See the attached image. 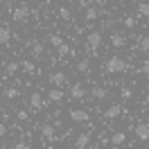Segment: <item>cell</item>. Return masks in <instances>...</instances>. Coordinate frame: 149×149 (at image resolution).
I'll list each match as a JSON object with an SVG mask.
<instances>
[{
  "instance_id": "obj_1",
  "label": "cell",
  "mask_w": 149,
  "mask_h": 149,
  "mask_svg": "<svg viewBox=\"0 0 149 149\" xmlns=\"http://www.w3.org/2000/svg\"><path fill=\"white\" fill-rule=\"evenodd\" d=\"M127 70V61L124 59H120V56H111L109 61H106V72L111 74H120Z\"/></svg>"
},
{
  "instance_id": "obj_2",
  "label": "cell",
  "mask_w": 149,
  "mask_h": 149,
  "mask_svg": "<svg viewBox=\"0 0 149 149\" xmlns=\"http://www.w3.org/2000/svg\"><path fill=\"white\" fill-rule=\"evenodd\" d=\"M27 16H29V5L27 2H20L18 7L14 9V20H16V23H25Z\"/></svg>"
},
{
  "instance_id": "obj_3",
  "label": "cell",
  "mask_w": 149,
  "mask_h": 149,
  "mask_svg": "<svg viewBox=\"0 0 149 149\" xmlns=\"http://www.w3.org/2000/svg\"><path fill=\"white\" fill-rule=\"evenodd\" d=\"M68 115H70V120H72V122H88V120H91L88 111H84V109H70Z\"/></svg>"
},
{
  "instance_id": "obj_4",
  "label": "cell",
  "mask_w": 149,
  "mask_h": 149,
  "mask_svg": "<svg viewBox=\"0 0 149 149\" xmlns=\"http://www.w3.org/2000/svg\"><path fill=\"white\" fill-rule=\"evenodd\" d=\"M91 138H93L91 131H81V133L74 138V149H86V147H88V142H91Z\"/></svg>"
},
{
  "instance_id": "obj_5",
  "label": "cell",
  "mask_w": 149,
  "mask_h": 149,
  "mask_svg": "<svg viewBox=\"0 0 149 149\" xmlns=\"http://www.w3.org/2000/svg\"><path fill=\"white\" fill-rule=\"evenodd\" d=\"M50 84H52V88H61V86L65 84V74L61 72V70H56V72H50Z\"/></svg>"
},
{
  "instance_id": "obj_6",
  "label": "cell",
  "mask_w": 149,
  "mask_h": 149,
  "mask_svg": "<svg viewBox=\"0 0 149 149\" xmlns=\"http://www.w3.org/2000/svg\"><path fill=\"white\" fill-rule=\"evenodd\" d=\"M136 138L138 140H147L149 138V124L147 122H138V124H136Z\"/></svg>"
},
{
  "instance_id": "obj_7",
  "label": "cell",
  "mask_w": 149,
  "mask_h": 149,
  "mask_svg": "<svg viewBox=\"0 0 149 149\" xmlns=\"http://www.w3.org/2000/svg\"><path fill=\"white\" fill-rule=\"evenodd\" d=\"M120 113H122V106H120V104H111V106L104 111V118H109V120H115V118H120Z\"/></svg>"
},
{
  "instance_id": "obj_8",
  "label": "cell",
  "mask_w": 149,
  "mask_h": 149,
  "mask_svg": "<svg viewBox=\"0 0 149 149\" xmlns=\"http://www.w3.org/2000/svg\"><path fill=\"white\" fill-rule=\"evenodd\" d=\"M86 41H88V45L93 47V52H95V50L100 47V43H102V34H100V32H91V34L86 36Z\"/></svg>"
},
{
  "instance_id": "obj_9",
  "label": "cell",
  "mask_w": 149,
  "mask_h": 149,
  "mask_svg": "<svg viewBox=\"0 0 149 149\" xmlns=\"http://www.w3.org/2000/svg\"><path fill=\"white\" fill-rule=\"evenodd\" d=\"M70 97H72V100H84V97H86V88L81 84H72V88H70Z\"/></svg>"
},
{
  "instance_id": "obj_10",
  "label": "cell",
  "mask_w": 149,
  "mask_h": 149,
  "mask_svg": "<svg viewBox=\"0 0 149 149\" xmlns=\"http://www.w3.org/2000/svg\"><path fill=\"white\" fill-rule=\"evenodd\" d=\"M65 95H63V91H61V88H50V91H47V100H50V102H61V100H63Z\"/></svg>"
},
{
  "instance_id": "obj_11",
  "label": "cell",
  "mask_w": 149,
  "mask_h": 149,
  "mask_svg": "<svg viewBox=\"0 0 149 149\" xmlns=\"http://www.w3.org/2000/svg\"><path fill=\"white\" fill-rule=\"evenodd\" d=\"M11 41V29L7 25H0V45H7Z\"/></svg>"
},
{
  "instance_id": "obj_12",
  "label": "cell",
  "mask_w": 149,
  "mask_h": 149,
  "mask_svg": "<svg viewBox=\"0 0 149 149\" xmlns=\"http://www.w3.org/2000/svg\"><path fill=\"white\" fill-rule=\"evenodd\" d=\"M18 68H23L27 74H34V70H36V63H34V61H29V59H23V61H18Z\"/></svg>"
},
{
  "instance_id": "obj_13",
  "label": "cell",
  "mask_w": 149,
  "mask_h": 149,
  "mask_svg": "<svg viewBox=\"0 0 149 149\" xmlns=\"http://www.w3.org/2000/svg\"><path fill=\"white\" fill-rule=\"evenodd\" d=\"M124 43H127V38L122 36L120 32H113L111 34V45L113 47H124Z\"/></svg>"
},
{
  "instance_id": "obj_14",
  "label": "cell",
  "mask_w": 149,
  "mask_h": 149,
  "mask_svg": "<svg viewBox=\"0 0 149 149\" xmlns=\"http://www.w3.org/2000/svg\"><path fill=\"white\" fill-rule=\"evenodd\" d=\"M43 97H41V95L38 93H32L29 95V106H32V109H43Z\"/></svg>"
},
{
  "instance_id": "obj_15",
  "label": "cell",
  "mask_w": 149,
  "mask_h": 149,
  "mask_svg": "<svg viewBox=\"0 0 149 149\" xmlns=\"http://www.w3.org/2000/svg\"><path fill=\"white\" fill-rule=\"evenodd\" d=\"M38 131H41V133H43V138H47V140L54 138V127H52V124H41Z\"/></svg>"
},
{
  "instance_id": "obj_16",
  "label": "cell",
  "mask_w": 149,
  "mask_h": 149,
  "mask_svg": "<svg viewBox=\"0 0 149 149\" xmlns=\"http://www.w3.org/2000/svg\"><path fill=\"white\" fill-rule=\"evenodd\" d=\"M91 95H93L95 100H104V97H106V88H104V86H93Z\"/></svg>"
},
{
  "instance_id": "obj_17",
  "label": "cell",
  "mask_w": 149,
  "mask_h": 149,
  "mask_svg": "<svg viewBox=\"0 0 149 149\" xmlns=\"http://www.w3.org/2000/svg\"><path fill=\"white\" fill-rule=\"evenodd\" d=\"M124 140H127V136H124L122 131H115V133L111 136V145H122Z\"/></svg>"
},
{
  "instance_id": "obj_18",
  "label": "cell",
  "mask_w": 149,
  "mask_h": 149,
  "mask_svg": "<svg viewBox=\"0 0 149 149\" xmlns=\"http://www.w3.org/2000/svg\"><path fill=\"white\" fill-rule=\"evenodd\" d=\"M100 16V9L97 7H86V20H95Z\"/></svg>"
},
{
  "instance_id": "obj_19",
  "label": "cell",
  "mask_w": 149,
  "mask_h": 149,
  "mask_svg": "<svg viewBox=\"0 0 149 149\" xmlns=\"http://www.w3.org/2000/svg\"><path fill=\"white\" fill-rule=\"evenodd\" d=\"M138 47L142 52H149V36H140L138 38Z\"/></svg>"
},
{
  "instance_id": "obj_20",
  "label": "cell",
  "mask_w": 149,
  "mask_h": 149,
  "mask_svg": "<svg viewBox=\"0 0 149 149\" xmlns=\"http://www.w3.org/2000/svg\"><path fill=\"white\" fill-rule=\"evenodd\" d=\"M59 18L61 20H70L72 18V11L68 9V7H61V9H59Z\"/></svg>"
},
{
  "instance_id": "obj_21",
  "label": "cell",
  "mask_w": 149,
  "mask_h": 149,
  "mask_svg": "<svg viewBox=\"0 0 149 149\" xmlns=\"http://www.w3.org/2000/svg\"><path fill=\"white\" fill-rule=\"evenodd\" d=\"M18 95H20L18 88H7V91H5V97H7V100H16Z\"/></svg>"
},
{
  "instance_id": "obj_22",
  "label": "cell",
  "mask_w": 149,
  "mask_h": 149,
  "mask_svg": "<svg viewBox=\"0 0 149 149\" xmlns=\"http://www.w3.org/2000/svg\"><path fill=\"white\" fill-rule=\"evenodd\" d=\"M138 16H149V5L147 2H138Z\"/></svg>"
},
{
  "instance_id": "obj_23",
  "label": "cell",
  "mask_w": 149,
  "mask_h": 149,
  "mask_svg": "<svg viewBox=\"0 0 149 149\" xmlns=\"http://www.w3.org/2000/svg\"><path fill=\"white\" fill-rule=\"evenodd\" d=\"M88 68H91V63H88V59H81V61L77 63V70H79V72H88Z\"/></svg>"
},
{
  "instance_id": "obj_24",
  "label": "cell",
  "mask_w": 149,
  "mask_h": 149,
  "mask_svg": "<svg viewBox=\"0 0 149 149\" xmlns=\"http://www.w3.org/2000/svg\"><path fill=\"white\" fill-rule=\"evenodd\" d=\"M50 43H52V45H54V47H59V45H61V43H63V38L59 36V34H52V36H50Z\"/></svg>"
},
{
  "instance_id": "obj_25",
  "label": "cell",
  "mask_w": 149,
  "mask_h": 149,
  "mask_svg": "<svg viewBox=\"0 0 149 149\" xmlns=\"http://www.w3.org/2000/svg\"><path fill=\"white\" fill-rule=\"evenodd\" d=\"M68 52H70V45H68V43H61V45H59V56H65Z\"/></svg>"
},
{
  "instance_id": "obj_26",
  "label": "cell",
  "mask_w": 149,
  "mask_h": 149,
  "mask_svg": "<svg viewBox=\"0 0 149 149\" xmlns=\"http://www.w3.org/2000/svg\"><path fill=\"white\" fill-rule=\"evenodd\" d=\"M131 95H133V91H131V88H122V91H120V97H122V100H129Z\"/></svg>"
},
{
  "instance_id": "obj_27",
  "label": "cell",
  "mask_w": 149,
  "mask_h": 149,
  "mask_svg": "<svg viewBox=\"0 0 149 149\" xmlns=\"http://www.w3.org/2000/svg\"><path fill=\"white\" fill-rule=\"evenodd\" d=\"M16 70H18V61H11V63L7 65V72H9V74H14Z\"/></svg>"
},
{
  "instance_id": "obj_28",
  "label": "cell",
  "mask_w": 149,
  "mask_h": 149,
  "mask_svg": "<svg viewBox=\"0 0 149 149\" xmlns=\"http://www.w3.org/2000/svg\"><path fill=\"white\" fill-rule=\"evenodd\" d=\"M32 52H34V56H38V54H43V45H41V43H36V45L32 47Z\"/></svg>"
},
{
  "instance_id": "obj_29",
  "label": "cell",
  "mask_w": 149,
  "mask_h": 149,
  "mask_svg": "<svg viewBox=\"0 0 149 149\" xmlns=\"http://www.w3.org/2000/svg\"><path fill=\"white\" fill-rule=\"evenodd\" d=\"M124 25H127V27H136V18L127 16V18H124Z\"/></svg>"
},
{
  "instance_id": "obj_30",
  "label": "cell",
  "mask_w": 149,
  "mask_h": 149,
  "mask_svg": "<svg viewBox=\"0 0 149 149\" xmlns=\"http://www.w3.org/2000/svg\"><path fill=\"white\" fill-rule=\"evenodd\" d=\"M140 70H142V74H149V61H142V68H140Z\"/></svg>"
},
{
  "instance_id": "obj_31",
  "label": "cell",
  "mask_w": 149,
  "mask_h": 149,
  "mask_svg": "<svg viewBox=\"0 0 149 149\" xmlns=\"http://www.w3.org/2000/svg\"><path fill=\"white\" fill-rule=\"evenodd\" d=\"M14 149H29V145H27V142H16Z\"/></svg>"
},
{
  "instance_id": "obj_32",
  "label": "cell",
  "mask_w": 149,
  "mask_h": 149,
  "mask_svg": "<svg viewBox=\"0 0 149 149\" xmlns=\"http://www.w3.org/2000/svg\"><path fill=\"white\" fill-rule=\"evenodd\" d=\"M18 120H20V122H25V120H27V113L20 111V113H18Z\"/></svg>"
},
{
  "instance_id": "obj_33",
  "label": "cell",
  "mask_w": 149,
  "mask_h": 149,
  "mask_svg": "<svg viewBox=\"0 0 149 149\" xmlns=\"http://www.w3.org/2000/svg\"><path fill=\"white\" fill-rule=\"evenodd\" d=\"M5 133H7V127H5V124H0V138H2Z\"/></svg>"
},
{
  "instance_id": "obj_34",
  "label": "cell",
  "mask_w": 149,
  "mask_h": 149,
  "mask_svg": "<svg viewBox=\"0 0 149 149\" xmlns=\"http://www.w3.org/2000/svg\"><path fill=\"white\" fill-rule=\"evenodd\" d=\"M56 149H61V147H56Z\"/></svg>"
}]
</instances>
